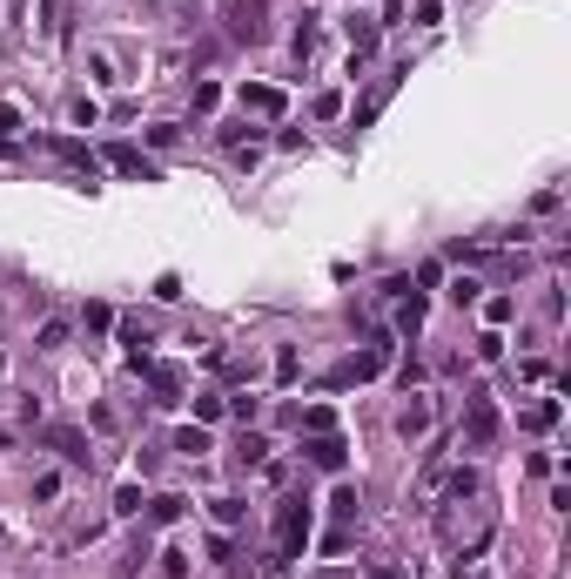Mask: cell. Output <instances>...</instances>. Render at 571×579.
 Returning <instances> with one entry per match:
<instances>
[{"mask_svg":"<svg viewBox=\"0 0 571 579\" xmlns=\"http://www.w3.org/2000/svg\"><path fill=\"white\" fill-rule=\"evenodd\" d=\"M302 539H310V505H302V499H283V505H276V566L296 559Z\"/></svg>","mask_w":571,"mask_h":579,"instance_id":"cell-1","label":"cell"},{"mask_svg":"<svg viewBox=\"0 0 571 579\" xmlns=\"http://www.w3.org/2000/svg\"><path fill=\"white\" fill-rule=\"evenodd\" d=\"M262 14H269V0H229V7H222V34L256 47L262 34H269V20H262Z\"/></svg>","mask_w":571,"mask_h":579,"instance_id":"cell-2","label":"cell"},{"mask_svg":"<svg viewBox=\"0 0 571 579\" xmlns=\"http://www.w3.org/2000/svg\"><path fill=\"white\" fill-rule=\"evenodd\" d=\"M464 444H470V452H491V444H497V404H491V391H470L464 397Z\"/></svg>","mask_w":571,"mask_h":579,"instance_id":"cell-3","label":"cell"},{"mask_svg":"<svg viewBox=\"0 0 571 579\" xmlns=\"http://www.w3.org/2000/svg\"><path fill=\"white\" fill-rule=\"evenodd\" d=\"M390 364V344H370V351H357V357H343V364H336V378L330 384H370L376 371Z\"/></svg>","mask_w":571,"mask_h":579,"instance_id":"cell-4","label":"cell"},{"mask_svg":"<svg viewBox=\"0 0 571 579\" xmlns=\"http://www.w3.org/2000/svg\"><path fill=\"white\" fill-rule=\"evenodd\" d=\"M302 458H310L316 472H343V458H350V444L336 438V431H310V438H302Z\"/></svg>","mask_w":571,"mask_h":579,"instance_id":"cell-5","label":"cell"},{"mask_svg":"<svg viewBox=\"0 0 571 579\" xmlns=\"http://www.w3.org/2000/svg\"><path fill=\"white\" fill-rule=\"evenodd\" d=\"M108 168H121L128 183H155V175H162V168H155L149 155L135 149V142H115V149H108Z\"/></svg>","mask_w":571,"mask_h":579,"instance_id":"cell-6","label":"cell"},{"mask_svg":"<svg viewBox=\"0 0 571 579\" xmlns=\"http://www.w3.org/2000/svg\"><path fill=\"white\" fill-rule=\"evenodd\" d=\"M149 371V384H155V404H181V391H189V378H181V364H141Z\"/></svg>","mask_w":571,"mask_h":579,"instance_id":"cell-7","label":"cell"},{"mask_svg":"<svg viewBox=\"0 0 571 579\" xmlns=\"http://www.w3.org/2000/svg\"><path fill=\"white\" fill-rule=\"evenodd\" d=\"M283 108H289V94L269 88V81H249V88H242V115H269V122H276Z\"/></svg>","mask_w":571,"mask_h":579,"instance_id":"cell-8","label":"cell"},{"mask_svg":"<svg viewBox=\"0 0 571 579\" xmlns=\"http://www.w3.org/2000/svg\"><path fill=\"white\" fill-rule=\"evenodd\" d=\"M47 444H54L68 465H88V458H94V452H88V438H81L75 425H54V431H47Z\"/></svg>","mask_w":571,"mask_h":579,"instance_id":"cell-9","label":"cell"},{"mask_svg":"<svg viewBox=\"0 0 571 579\" xmlns=\"http://www.w3.org/2000/svg\"><path fill=\"white\" fill-rule=\"evenodd\" d=\"M558 418H565V404H558V397H538V404H525V418H518V425H525V431H551Z\"/></svg>","mask_w":571,"mask_h":579,"instance_id":"cell-10","label":"cell"},{"mask_svg":"<svg viewBox=\"0 0 571 579\" xmlns=\"http://www.w3.org/2000/svg\"><path fill=\"white\" fill-rule=\"evenodd\" d=\"M54 155H60V162H68V168H81V175H88V183H94V155L81 149L75 135H54Z\"/></svg>","mask_w":571,"mask_h":579,"instance_id":"cell-11","label":"cell"},{"mask_svg":"<svg viewBox=\"0 0 571 579\" xmlns=\"http://www.w3.org/2000/svg\"><path fill=\"white\" fill-rule=\"evenodd\" d=\"M397 431H404V438H423V431H430V404L417 397V404H410V412L397 418Z\"/></svg>","mask_w":571,"mask_h":579,"instance_id":"cell-12","label":"cell"},{"mask_svg":"<svg viewBox=\"0 0 571 579\" xmlns=\"http://www.w3.org/2000/svg\"><path fill=\"white\" fill-rule=\"evenodd\" d=\"M175 452H189V458H202V452H209V431H202V425H189V431H175Z\"/></svg>","mask_w":571,"mask_h":579,"instance_id":"cell-13","label":"cell"},{"mask_svg":"<svg viewBox=\"0 0 571 579\" xmlns=\"http://www.w3.org/2000/svg\"><path fill=\"white\" fill-rule=\"evenodd\" d=\"M149 518H155V526H175V518H181V499H175V492H162V499L149 505Z\"/></svg>","mask_w":571,"mask_h":579,"instance_id":"cell-14","label":"cell"},{"mask_svg":"<svg viewBox=\"0 0 571 579\" xmlns=\"http://www.w3.org/2000/svg\"><path fill=\"white\" fill-rule=\"evenodd\" d=\"M357 505H363V499H357V485H336V499H330V512H336V518H343V526H350V518H357Z\"/></svg>","mask_w":571,"mask_h":579,"instance_id":"cell-15","label":"cell"},{"mask_svg":"<svg viewBox=\"0 0 571 579\" xmlns=\"http://www.w3.org/2000/svg\"><path fill=\"white\" fill-rule=\"evenodd\" d=\"M302 431H336V412L330 404H310V412H302Z\"/></svg>","mask_w":571,"mask_h":579,"instance_id":"cell-16","label":"cell"},{"mask_svg":"<svg viewBox=\"0 0 571 579\" xmlns=\"http://www.w3.org/2000/svg\"><path fill=\"white\" fill-rule=\"evenodd\" d=\"M141 559H149V546H128V552H121V566H115V579H135Z\"/></svg>","mask_w":571,"mask_h":579,"instance_id":"cell-17","label":"cell"},{"mask_svg":"<svg viewBox=\"0 0 571 579\" xmlns=\"http://www.w3.org/2000/svg\"><path fill=\"white\" fill-rule=\"evenodd\" d=\"M350 47H357V54H370V47H376V28H370V20H350Z\"/></svg>","mask_w":571,"mask_h":579,"instance_id":"cell-18","label":"cell"},{"mask_svg":"<svg viewBox=\"0 0 571 579\" xmlns=\"http://www.w3.org/2000/svg\"><path fill=\"white\" fill-rule=\"evenodd\" d=\"M115 512L135 518V512H141V485H121V492H115Z\"/></svg>","mask_w":571,"mask_h":579,"instance_id":"cell-19","label":"cell"},{"mask_svg":"<svg viewBox=\"0 0 571 579\" xmlns=\"http://www.w3.org/2000/svg\"><path fill=\"white\" fill-rule=\"evenodd\" d=\"M60 344H68V323H60V317L41 323V351H60Z\"/></svg>","mask_w":571,"mask_h":579,"instance_id":"cell-20","label":"cell"},{"mask_svg":"<svg viewBox=\"0 0 571 579\" xmlns=\"http://www.w3.org/2000/svg\"><path fill=\"white\" fill-rule=\"evenodd\" d=\"M215 102H222V88H215V81H196V115H209Z\"/></svg>","mask_w":571,"mask_h":579,"instance_id":"cell-21","label":"cell"},{"mask_svg":"<svg viewBox=\"0 0 571 579\" xmlns=\"http://www.w3.org/2000/svg\"><path fill=\"white\" fill-rule=\"evenodd\" d=\"M343 115V94H316V122H336Z\"/></svg>","mask_w":571,"mask_h":579,"instance_id":"cell-22","label":"cell"},{"mask_svg":"<svg viewBox=\"0 0 571 579\" xmlns=\"http://www.w3.org/2000/svg\"><path fill=\"white\" fill-rule=\"evenodd\" d=\"M242 518V499H215V526H236Z\"/></svg>","mask_w":571,"mask_h":579,"instance_id":"cell-23","label":"cell"},{"mask_svg":"<svg viewBox=\"0 0 571 579\" xmlns=\"http://www.w3.org/2000/svg\"><path fill=\"white\" fill-rule=\"evenodd\" d=\"M189 573V552H162V579H181Z\"/></svg>","mask_w":571,"mask_h":579,"instance_id":"cell-24","label":"cell"},{"mask_svg":"<svg viewBox=\"0 0 571 579\" xmlns=\"http://www.w3.org/2000/svg\"><path fill=\"white\" fill-rule=\"evenodd\" d=\"M41 34H60V0H41Z\"/></svg>","mask_w":571,"mask_h":579,"instance_id":"cell-25","label":"cell"},{"mask_svg":"<svg viewBox=\"0 0 571 579\" xmlns=\"http://www.w3.org/2000/svg\"><path fill=\"white\" fill-rule=\"evenodd\" d=\"M370 579H410V573H404V566H376Z\"/></svg>","mask_w":571,"mask_h":579,"instance_id":"cell-26","label":"cell"},{"mask_svg":"<svg viewBox=\"0 0 571 579\" xmlns=\"http://www.w3.org/2000/svg\"><path fill=\"white\" fill-rule=\"evenodd\" d=\"M457 579H484V573H478V566H470V573H464V566H457Z\"/></svg>","mask_w":571,"mask_h":579,"instance_id":"cell-27","label":"cell"}]
</instances>
